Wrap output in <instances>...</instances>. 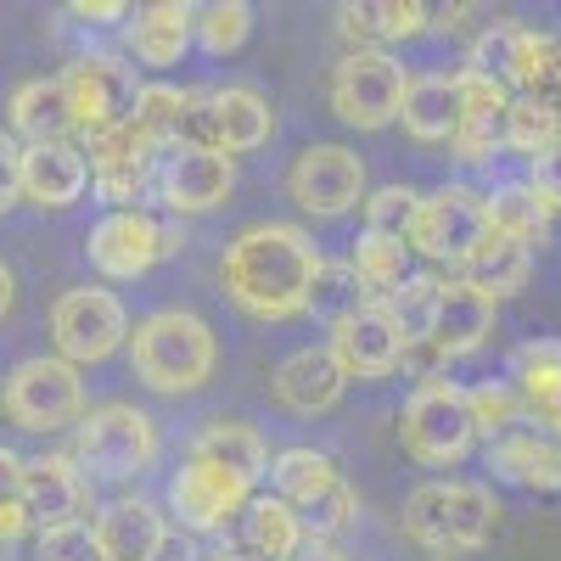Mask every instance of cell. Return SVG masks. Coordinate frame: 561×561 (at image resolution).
<instances>
[{
    "label": "cell",
    "instance_id": "obj_1",
    "mask_svg": "<svg viewBox=\"0 0 561 561\" xmlns=\"http://www.w3.org/2000/svg\"><path fill=\"white\" fill-rule=\"evenodd\" d=\"M320 248L304 225H248L219 259V287L248 320H298L314 304V275H320Z\"/></svg>",
    "mask_w": 561,
    "mask_h": 561
},
{
    "label": "cell",
    "instance_id": "obj_2",
    "mask_svg": "<svg viewBox=\"0 0 561 561\" xmlns=\"http://www.w3.org/2000/svg\"><path fill=\"white\" fill-rule=\"evenodd\" d=\"M219 365L214 325L197 309H158L129 332V370L152 393H197Z\"/></svg>",
    "mask_w": 561,
    "mask_h": 561
},
{
    "label": "cell",
    "instance_id": "obj_3",
    "mask_svg": "<svg viewBox=\"0 0 561 561\" xmlns=\"http://www.w3.org/2000/svg\"><path fill=\"white\" fill-rule=\"evenodd\" d=\"M500 528V500L489 483H421L410 500H404V534L433 550V556H472L494 539Z\"/></svg>",
    "mask_w": 561,
    "mask_h": 561
},
{
    "label": "cell",
    "instance_id": "obj_4",
    "mask_svg": "<svg viewBox=\"0 0 561 561\" xmlns=\"http://www.w3.org/2000/svg\"><path fill=\"white\" fill-rule=\"evenodd\" d=\"M399 444L415 466H460L478 444V421L466 404V388L438 377H421L399 410Z\"/></svg>",
    "mask_w": 561,
    "mask_h": 561
},
{
    "label": "cell",
    "instance_id": "obj_5",
    "mask_svg": "<svg viewBox=\"0 0 561 561\" xmlns=\"http://www.w3.org/2000/svg\"><path fill=\"white\" fill-rule=\"evenodd\" d=\"M68 455L79 460V472L124 483V478H140L163 455V438H158V421L147 410L96 404V410H84V421L73 427V449Z\"/></svg>",
    "mask_w": 561,
    "mask_h": 561
},
{
    "label": "cell",
    "instance_id": "obj_6",
    "mask_svg": "<svg viewBox=\"0 0 561 561\" xmlns=\"http://www.w3.org/2000/svg\"><path fill=\"white\" fill-rule=\"evenodd\" d=\"M270 478H275V494L304 517L309 539H337L359 517V494L337 472V460L320 449H280L270 460Z\"/></svg>",
    "mask_w": 561,
    "mask_h": 561
},
{
    "label": "cell",
    "instance_id": "obj_7",
    "mask_svg": "<svg viewBox=\"0 0 561 561\" xmlns=\"http://www.w3.org/2000/svg\"><path fill=\"white\" fill-rule=\"evenodd\" d=\"M0 410L12 415V427L23 433H62L84 421V377L79 365L57 359V354H34L23 365H12L7 388H0Z\"/></svg>",
    "mask_w": 561,
    "mask_h": 561
},
{
    "label": "cell",
    "instance_id": "obj_8",
    "mask_svg": "<svg viewBox=\"0 0 561 561\" xmlns=\"http://www.w3.org/2000/svg\"><path fill=\"white\" fill-rule=\"evenodd\" d=\"M57 79L68 90V118H73L79 140H96V135L129 124L135 96H140V79H135L129 57H118V51H84Z\"/></svg>",
    "mask_w": 561,
    "mask_h": 561
},
{
    "label": "cell",
    "instance_id": "obj_9",
    "mask_svg": "<svg viewBox=\"0 0 561 561\" xmlns=\"http://www.w3.org/2000/svg\"><path fill=\"white\" fill-rule=\"evenodd\" d=\"M483 242H489V208H483V192H472V185L455 180V185H438V192H427L415 203L410 253L466 270Z\"/></svg>",
    "mask_w": 561,
    "mask_h": 561
},
{
    "label": "cell",
    "instance_id": "obj_10",
    "mask_svg": "<svg viewBox=\"0 0 561 561\" xmlns=\"http://www.w3.org/2000/svg\"><path fill=\"white\" fill-rule=\"evenodd\" d=\"M404 90H410V73L393 51H343L325 96H332V113L348 129H388L399 124Z\"/></svg>",
    "mask_w": 561,
    "mask_h": 561
},
{
    "label": "cell",
    "instance_id": "obj_11",
    "mask_svg": "<svg viewBox=\"0 0 561 561\" xmlns=\"http://www.w3.org/2000/svg\"><path fill=\"white\" fill-rule=\"evenodd\" d=\"M185 242H180V230L163 225L158 214L147 208H124V214H107L90 225V237H84V259L96 275L107 280H140L152 264L174 259Z\"/></svg>",
    "mask_w": 561,
    "mask_h": 561
},
{
    "label": "cell",
    "instance_id": "obj_12",
    "mask_svg": "<svg viewBox=\"0 0 561 561\" xmlns=\"http://www.w3.org/2000/svg\"><path fill=\"white\" fill-rule=\"evenodd\" d=\"M494 314H500V304L483 287H472L466 275H449L438 287V309H433V325H427V343H415L404 354V365L415 359L421 377H438V365H449L460 354H478L494 337Z\"/></svg>",
    "mask_w": 561,
    "mask_h": 561
},
{
    "label": "cell",
    "instance_id": "obj_13",
    "mask_svg": "<svg viewBox=\"0 0 561 561\" xmlns=\"http://www.w3.org/2000/svg\"><path fill=\"white\" fill-rule=\"evenodd\" d=\"M275 135V107L259 96L253 84H214L197 90V107L185 118V147H208V152H259Z\"/></svg>",
    "mask_w": 561,
    "mask_h": 561
},
{
    "label": "cell",
    "instance_id": "obj_14",
    "mask_svg": "<svg viewBox=\"0 0 561 561\" xmlns=\"http://www.w3.org/2000/svg\"><path fill=\"white\" fill-rule=\"evenodd\" d=\"M51 343L68 365H102L129 343V314L107 287H68L51 304Z\"/></svg>",
    "mask_w": 561,
    "mask_h": 561
},
{
    "label": "cell",
    "instance_id": "obj_15",
    "mask_svg": "<svg viewBox=\"0 0 561 561\" xmlns=\"http://www.w3.org/2000/svg\"><path fill=\"white\" fill-rule=\"evenodd\" d=\"M332 359L343 365V377L354 382H382V377H393V370L404 365V354H410V343H404V332L393 325V314H388V304L382 298H354L348 309H337L332 314Z\"/></svg>",
    "mask_w": 561,
    "mask_h": 561
},
{
    "label": "cell",
    "instance_id": "obj_16",
    "mask_svg": "<svg viewBox=\"0 0 561 561\" xmlns=\"http://www.w3.org/2000/svg\"><path fill=\"white\" fill-rule=\"evenodd\" d=\"M84 163H90V192H96L113 214H124V208H140L158 192L163 152L135 124H118L96 140H84Z\"/></svg>",
    "mask_w": 561,
    "mask_h": 561
},
{
    "label": "cell",
    "instance_id": "obj_17",
    "mask_svg": "<svg viewBox=\"0 0 561 561\" xmlns=\"http://www.w3.org/2000/svg\"><path fill=\"white\" fill-rule=\"evenodd\" d=\"M287 197L314 219H343L365 203V158L343 140H314L287 169Z\"/></svg>",
    "mask_w": 561,
    "mask_h": 561
},
{
    "label": "cell",
    "instance_id": "obj_18",
    "mask_svg": "<svg viewBox=\"0 0 561 561\" xmlns=\"http://www.w3.org/2000/svg\"><path fill=\"white\" fill-rule=\"evenodd\" d=\"M248 500H253V489L237 472L192 460V455H185V466L169 478V511L185 534H225L248 511Z\"/></svg>",
    "mask_w": 561,
    "mask_h": 561
},
{
    "label": "cell",
    "instance_id": "obj_19",
    "mask_svg": "<svg viewBox=\"0 0 561 561\" xmlns=\"http://www.w3.org/2000/svg\"><path fill=\"white\" fill-rule=\"evenodd\" d=\"M237 192V158L208 152V147H169L158 163V203L180 219V214H214Z\"/></svg>",
    "mask_w": 561,
    "mask_h": 561
},
{
    "label": "cell",
    "instance_id": "obj_20",
    "mask_svg": "<svg viewBox=\"0 0 561 561\" xmlns=\"http://www.w3.org/2000/svg\"><path fill=\"white\" fill-rule=\"evenodd\" d=\"M545 28L534 23H517V18H500V23H483L472 39H466V68L472 73H489L500 79L511 96H523L534 68H539V51H545Z\"/></svg>",
    "mask_w": 561,
    "mask_h": 561
},
{
    "label": "cell",
    "instance_id": "obj_21",
    "mask_svg": "<svg viewBox=\"0 0 561 561\" xmlns=\"http://www.w3.org/2000/svg\"><path fill=\"white\" fill-rule=\"evenodd\" d=\"M90 528H96L102 561H158L163 545H169V517H163V505L147 500V494L107 500Z\"/></svg>",
    "mask_w": 561,
    "mask_h": 561
},
{
    "label": "cell",
    "instance_id": "obj_22",
    "mask_svg": "<svg viewBox=\"0 0 561 561\" xmlns=\"http://www.w3.org/2000/svg\"><path fill=\"white\" fill-rule=\"evenodd\" d=\"M18 500L28 505V517H34L39 528H62V523H84L90 489H84L79 460L62 455V449H51V455L23 460V489H18Z\"/></svg>",
    "mask_w": 561,
    "mask_h": 561
},
{
    "label": "cell",
    "instance_id": "obj_23",
    "mask_svg": "<svg viewBox=\"0 0 561 561\" xmlns=\"http://www.w3.org/2000/svg\"><path fill=\"white\" fill-rule=\"evenodd\" d=\"M275 404L280 410H293V415H325V410H337L343 393H348V377H343V365L332 359V348H298L275 365Z\"/></svg>",
    "mask_w": 561,
    "mask_h": 561
},
{
    "label": "cell",
    "instance_id": "obj_24",
    "mask_svg": "<svg viewBox=\"0 0 561 561\" xmlns=\"http://www.w3.org/2000/svg\"><path fill=\"white\" fill-rule=\"evenodd\" d=\"M489 472L500 483H517V489H534V494H556L561 489V444L539 427H511V433H494L489 449Z\"/></svg>",
    "mask_w": 561,
    "mask_h": 561
},
{
    "label": "cell",
    "instance_id": "obj_25",
    "mask_svg": "<svg viewBox=\"0 0 561 561\" xmlns=\"http://www.w3.org/2000/svg\"><path fill=\"white\" fill-rule=\"evenodd\" d=\"M192 23H197V7H185V0H152V7H140L124 23L129 62H140V68H174L185 51H192Z\"/></svg>",
    "mask_w": 561,
    "mask_h": 561
},
{
    "label": "cell",
    "instance_id": "obj_26",
    "mask_svg": "<svg viewBox=\"0 0 561 561\" xmlns=\"http://www.w3.org/2000/svg\"><path fill=\"white\" fill-rule=\"evenodd\" d=\"M511 388L528 404V427L561 444V343L556 337H534L511 354Z\"/></svg>",
    "mask_w": 561,
    "mask_h": 561
},
{
    "label": "cell",
    "instance_id": "obj_27",
    "mask_svg": "<svg viewBox=\"0 0 561 561\" xmlns=\"http://www.w3.org/2000/svg\"><path fill=\"white\" fill-rule=\"evenodd\" d=\"M84 192H90L84 147H73V140L23 147V197H28L34 208H73Z\"/></svg>",
    "mask_w": 561,
    "mask_h": 561
},
{
    "label": "cell",
    "instance_id": "obj_28",
    "mask_svg": "<svg viewBox=\"0 0 561 561\" xmlns=\"http://www.w3.org/2000/svg\"><path fill=\"white\" fill-rule=\"evenodd\" d=\"M7 124L12 140L23 135L28 147H51V140H73V118H68V90L62 79H23L7 102Z\"/></svg>",
    "mask_w": 561,
    "mask_h": 561
},
{
    "label": "cell",
    "instance_id": "obj_29",
    "mask_svg": "<svg viewBox=\"0 0 561 561\" xmlns=\"http://www.w3.org/2000/svg\"><path fill=\"white\" fill-rule=\"evenodd\" d=\"M399 124H404L410 140H421V147H438V140H449L455 124H460V90H455V73H415L410 90H404Z\"/></svg>",
    "mask_w": 561,
    "mask_h": 561
},
{
    "label": "cell",
    "instance_id": "obj_30",
    "mask_svg": "<svg viewBox=\"0 0 561 561\" xmlns=\"http://www.w3.org/2000/svg\"><path fill=\"white\" fill-rule=\"evenodd\" d=\"M192 460L225 466V472H237L248 489H259V478H270V444L259 438L253 421H208L192 438Z\"/></svg>",
    "mask_w": 561,
    "mask_h": 561
},
{
    "label": "cell",
    "instance_id": "obj_31",
    "mask_svg": "<svg viewBox=\"0 0 561 561\" xmlns=\"http://www.w3.org/2000/svg\"><path fill=\"white\" fill-rule=\"evenodd\" d=\"M483 208H489V237H500V242H517V248H545L550 242V225H556V214L534 197V185L528 180H511V185H494V192L483 197Z\"/></svg>",
    "mask_w": 561,
    "mask_h": 561
},
{
    "label": "cell",
    "instance_id": "obj_32",
    "mask_svg": "<svg viewBox=\"0 0 561 561\" xmlns=\"http://www.w3.org/2000/svg\"><path fill=\"white\" fill-rule=\"evenodd\" d=\"M242 523H248V550H259L264 561H293L309 539L304 517L280 500V494H253L248 511H242Z\"/></svg>",
    "mask_w": 561,
    "mask_h": 561
},
{
    "label": "cell",
    "instance_id": "obj_33",
    "mask_svg": "<svg viewBox=\"0 0 561 561\" xmlns=\"http://www.w3.org/2000/svg\"><path fill=\"white\" fill-rule=\"evenodd\" d=\"M192 107H197V90H180V84H140V96H135V113H129V124L152 140L158 152H169V147H180L185 140V118H192Z\"/></svg>",
    "mask_w": 561,
    "mask_h": 561
},
{
    "label": "cell",
    "instance_id": "obj_34",
    "mask_svg": "<svg viewBox=\"0 0 561 561\" xmlns=\"http://www.w3.org/2000/svg\"><path fill=\"white\" fill-rule=\"evenodd\" d=\"M348 270H354L365 298H393L404 280H410V242L377 237V230H359V242L348 253Z\"/></svg>",
    "mask_w": 561,
    "mask_h": 561
},
{
    "label": "cell",
    "instance_id": "obj_35",
    "mask_svg": "<svg viewBox=\"0 0 561 561\" xmlns=\"http://www.w3.org/2000/svg\"><path fill=\"white\" fill-rule=\"evenodd\" d=\"M528 275H534V253L517 248V242H500V237H489V242L472 253V264H466V280H472V287H483L494 304L511 298V293H523Z\"/></svg>",
    "mask_w": 561,
    "mask_h": 561
},
{
    "label": "cell",
    "instance_id": "obj_36",
    "mask_svg": "<svg viewBox=\"0 0 561 561\" xmlns=\"http://www.w3.org/2000/svg\"><path fill=\"white\" fill-rule=\"evenodd\" d=\"M248 34H253V7H248V0H208V7H197L192 39L203 45L208 57H230V51H242Z\"/></svg>",
    "mask_w": 561,
    "mask_h": 561
},
{
    "label": "cell",
    "instance_id": "obj_37",
    "mask_svg": "<svg viewBox=\"0 0 561 561\" xmlns=\"http://www.w3.org/2000/svg\"><path fill=\"white\" fill-rule=\"evenodd\" d=\"M550 140H561V107L534 102V96H511V107H505V147L523 152V158H539Z\"/></svg>",
    "mask_w": 561,
    "mask_h": 561
},
{
    "label": "cell",
    "instance_id": "obj_38",
    "mask_svg": "<svg viewBox=\"0 0 561 561\" xmlns=\"http://www.w3.org/2000/svg\"><path fill=\"white\" fill-rule=\"evenodd\" d=\"M438 287H444V275H410L393 298H382L410 348L427 343V325H433V309H438Z\"/></svg>",
    "mask_w": 561,
    "mask_h": 561
},
{
    "label": "cell",
    "instance_id": "obj_39",
    "mask_svg": "<svg viewBox=\"0 0 561 561\" xmlns=\"http://www.w3.org/2000/svg\"><path fill=\"white\" fill-rule=\"evenodd\" d=\"M466 404H472V421H478V433H511V427H528V404L523 393L511 388V382H478V388H466Z\"/></svg>",
    "mask_w": 561,
    "mask_h": 561
},
{
    "label": "cell",
    "instance_id": "obj_40",
    "mask_svg": "<svg viewBox=\"0 0 561 561\" xmlns=\"http://www.w3.org/2000/svg\"><path fill=\"white\" fill-rule=\"evenodd\" d=\"M500 147H505V113H460V124H455V135H449L455 163L478 169V163H489Z\"/></svg>",
    "mask_w": 561,
    "mask_h": 561
},
{
    "label": "cell",
    "instance_id": "obj_41",
    "mask_svg": "<svg viewBox=\"0 0 561 561\" xmlns=\"http://www.w3.org/2000/svg\"><path fill=\"white\" fill-rule=\"evenodd\" d=\"M415 203H421V192H410V185H382V192H370V197H365V230L410 242Z\"/></svg>",
    "mask_w": 561,
    "mask_h": 561
},
{
    "label": "cell",
    "instance_id": "obj_42",
    "mask_svg": "<svg viewBox=\"0 0 561 561\" xmlns=\"http://www.w3.org/2000/svg\"><path fill=\"white\" fill-rule=\"evenodd\" d=\"M34 561H102L96 528H90V523H62V528H39Z\"/></svg>",
    "mask_w": 561,
    "mask_h": 561
},
{
    "label": "cell",
    "instance_id": "obj_43",
    "mask_svg": "<svg viewBox=\"0 0 561 561\" xmlns=\"http://www.w3.org/2000/svg\"><path fill=\"white\" fill-rule=\"evenodd\" d=\"M337 34L348 39V51H388L382 23H377V0H343L337 7Z\"/></svg>",
    "mask_w": 561,
    "mask_h": 561
},
{
    "label": "cell",
    "instance_id": "obj_44",
    "mask_svg": "<svg viewBox=\"0 0 561 561\" xmlns=\"http://www.w3.org/2000/svg\"><path fill=\"white\" fill-rule=\"evenodd\" d=\"M377 23H382V45L388 39H415L433 28V12L421 0H377Z\"/></svg>",
    "mask_w": 561,
    "mask_h": 561
},
{
    "label": "cell",
    "instance_id": "obj_45",
    "mask_svg": "<svg viewBox=\"0 0 561 561\" xmlns=\"http://www.w3.org/2000/svg\"><path fill=\"white\" fill-rule=\"evenodd\" d=\"M528 185L550 214H561V140H550L539 158H528Z\"/></svg>",
    "mask_w": 561,
    "mask_h": 561
},
{
    "label": "cell",
    "instance_id": "obj_46",
    "mask_svg": "<svg viewBox=\"0 0 561 561\" xmlns=\"http://www.w3.org/2000/svg\"><path fill=\"white\" fill-rule=\"evenodd\" d=\"M23 197V147L12 140V129H0V214H12Z\"/></svg>",
    "mask_w": 561,
    "mask_h": 561
},
{
    "label": "cell",
    "instance_id": "obj_47",
    "mask_svg": "<svg viewBox=\"0 0 561 561\" xmlns=\"http://www.w3.org/2000/svg\"><path fill=\"white\" fill-rule=\"evenodd\" d=\"M28 528H34V517H28V505H23L18 494H12V500H0V545L12 550V545H18V539H23Z\"/></svg>",
    "mask_w": 561,
    "mask_h": 561
},
{
    "label": "cell",
    "instance_id": "obj_48",
    "mask_svg": "<svg viewBox=\"0 0 561 561\" xmlns=\"http://www.w3.org/2000/svg\"><path fill=\"white\" fill-rule=\"evenodd\" d=\"M68 12L84 18V23H129V7H124V0H73Z\"/></svg>",
    "mask_w": 561,
    "mask_h": 561
},
{
    "label": "cell",
    "instance_id": "obj_49",
    "mask_svg": "<svg viewBox=\"0 0 561 561\" xmlns=\"http://www.w3.org/2000/svg\"><path fill=\"white\" fill-rule=\"evenodd\" d=\"M23 489V455L0 444V500H12Z\"/></svg>",
    "mask_w": 561,
    "mask_h": 561
},
{
    "label": "cell",
    "instance_id": "obj_50",
    "mask_svg": "<svg viewBox=\"0 0 561 561\" xmlns=\"http://www.w3.org/2000/svg\"><path fill=\"white\" fill-rule=\"evenodd\" d=\"M293 561H348V556H343L337 539H304V550H298Z\"/></svg>",
    "mask_w": 561,
    "mask_h": 561
},
{
    "label": "cell",
    "instance_id": "obj_51",
    "mask_svg": "<svg viewBox=\"0 0 561 561\" xmlns=\"http://www.w3.org/2000/svg\"><path fill=\"white\" fill-rule=\"evenodd\" d=\"M12 298H18V280H12V264L0 259V320L12 314Z\"/></svg>",
    "mask_w": 561,
    "mask_h": 561
},
{
    "label": "cell",
    "instance_id": "obj_52",
    "mask_svg": "<svg viewBox=\"0 0 561 561\" xmlns=\"http://www.w3.org/2000/svg\"><path fill=\"white\" fill-rule=\"evenodd\" d=\"M214 561H264L259 550H248V545H219L214 550Z\"/></svg>",
    "mask_w": 561,
    "mask_h": 561
},
{
    "label": "cell",
    "instance_id": "obj_53",
    "mask_svg": "<svg viewBox=\"0 0 561 561\" xmlns=\"http://www.w3.org/2000/svg\"><path fill=\"white\" fill-rule=\"evenodd\" d=\"M158 561H192V539H174V534H169V545H163Z\"/></svg>",
    "mask_w": 561,
    "mask_h": 561
},
{
    "label": "cell",
    "instance_id": "obj_54",
    "mask_svg": "<svg viewBox=\"0 0 561 561\" xmlns=\"http://www.w3.org/2000/svg\"><path fill=\"white\" fill-rule=\"evenodd\" d=\"M0 561H7V545H0Z\"/></svg>",
    "mask_w": 561,
    "mask_h": 561
}]
</instances>
